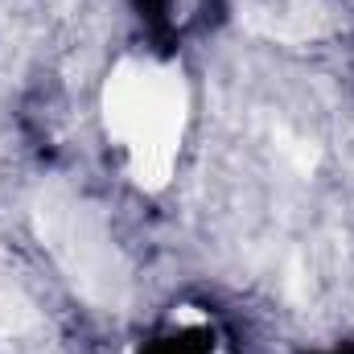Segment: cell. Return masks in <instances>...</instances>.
Listing matches in <instances>:
<instances>
[{
  "mask_svg": "<svg viewBox=\"0 0 354 354\" xmlns=\"http://www.w3.org/2000/svg\"><path fill=\"white\" fill-rule=\"evenodd\" d=\"M99 120L136 189L157 194L174 181L189 128V91L177 66L140 54L120 58L99 91Z\"/></svg>",
  "mask_w": 354,
  "mask_h": 354,
  "instance_id": "cell-1",
  "label": "cell"
}]
</instances>
